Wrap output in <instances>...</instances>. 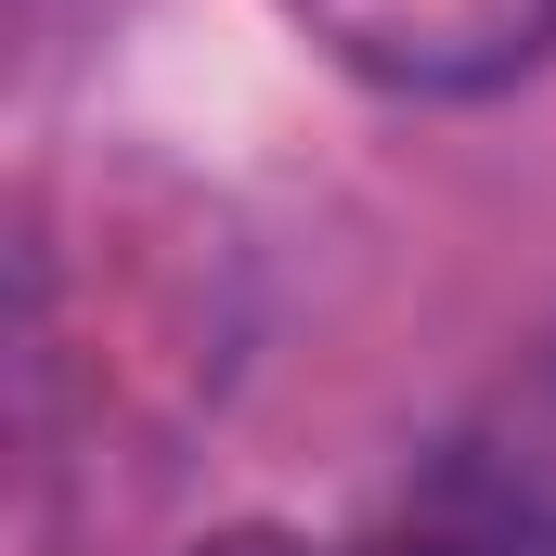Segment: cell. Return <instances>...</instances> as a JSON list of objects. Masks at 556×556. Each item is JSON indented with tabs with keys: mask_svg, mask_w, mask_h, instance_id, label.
Masks as SVG:
<instances>
[{
	"mask_svg": "<svg viewBox=\"0 0 556 556\" xmlns=\"http://www.w3.org/2000/svg\"><path fill=\"white\" fill-rule=\"evenodd\" d=\"M285 26L324 65H350V78H376L402 104L505 91V78H531L556 52V0H285Z\"/></svg>",
	"mask_w": 556,
	"mask_h": 556,
	"instance_id": "6da1fadb",
	"label": "cell"
},
{
	"mask_svg": "<svg viewBox=\"0 0 556 556\" xmlns=\"http://www.w3.org/2000/svg\"><path fill=\"white\" fill-rule=\"evenodd\" d=\"M194 556H518L505 518H466V505H402L376 531H285V518H247V531H207Z\"/></svg>",
	"mask_w": 556,
	"mask_h": 556,
	"instance_id": "7a4b0ae2",
	"label": "cell"
}]
</instances>
